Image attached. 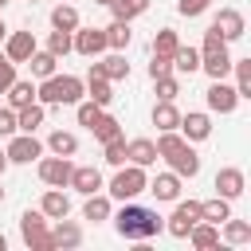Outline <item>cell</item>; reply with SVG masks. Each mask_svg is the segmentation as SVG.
<instances>
[{"label": "cell", "instance_id": "ac0fdd59", "mask_svg": "<svg viewBox=\"0 0 251 251\" xmlns=\"http://www.w3.org/2000/svg\"><path fill=\"white\" fill-rule=\"evenodd\" d=\"M75 192H82V196H90V192H98L102 188V173L94 169V165H78V169H71V180H67Z\"/></svg>", "mask_w": 251, "mask_h": 251}, {"label": "cell", "instance_id": "681fc988", "mask_svg": "<svg viewBox=\"0 0 251 251\" xmlns=\"http://www.w3.org/2000/svg\"><path fill=\"white\" fill-rule=\"evenodd\" d=\"M94 4H106V8H110V0H94Z\"/></svg>", "mask_w": 251, "mask_h": 251}, {"label": "cell", "instance_id": "4dcf8cb0", "mask_svg": "<svg viewBox=\"0 0 251 251\" xmlns=\"http://www.w3.org/2000/svg\"><path fill=\"white\" fill-rule=\"evenodd\" d=\"M51 24H55L59 31H75V27H78V12H75L67 0H59L55 12H51Z\"/></svg>", "mask_w": 251, "mask_h": 251}, {"label": "cell", "instance_id": "5bb4252c", "mask_svg": "<svg viewBox=\"0 0 251 251\" xmlns=\"http://www.w3.org/2000/svg\"><path fill=\"white\" fill-rule=\"evenodd\" d=\"M180 137L184 141H204L208 133H212V118L208 114H200V110H192V114H180Z\"/></svg>", "mask_w": 251, "mask_h": 251}, {"label": "cell", "instance_id": "b9f144b4", "mask_svg": "<svg viewBox=\"0 0 251 251\" xmlns=\"http://www.w3.org/2000/svg\"><path fill=\"white\" fill-rule=\"evenodd\" d=\"M165 75H173V59L153 55V63H149V78H165Z\"/></svg>", "mask_w": 251, "mask_h": 251}, {"label": "cell", "instance_id": "f35d334b", "mask_svg": "<svg viewBox=\"0 0 251 251\" xmlns=\"http://www.w3.org/2000/svg\"><path fill=\"white\" fill-rule=\"evenodd\" d=\"M106 145V161L110 165H126V137L118 133V137H110V141H102Z\"/></svg>", "mask_w": 251, "mask_h": 251}, {"label": "cell", "instance_id": "f5cc1de1", "mask_svg": "<svg viewBox=\"0 0 251 251\" xmlns=\"http://www.w3.org/2000/svg\"><path fill=\"white\" fill-rule=\"evenodd\" d=\"M31 4H35V0H31Z\"/></svg>", "mask_w": 251, "mask_h": 251}, {"label": "cell", "instance_id": "8d00e7d4", "mask_svg": "<svg viewBox=\"0 0 251 251\" xmlns=\"http://www.w3.org/2000/svg\"><path fill=\"white\" fill-rule=\"evenodd\" d=\"M224 239L227 243H251V224L247 220H224Z\"/></svg>", "mask_w": 251, "mask_h": 251}, {"label": "cell", "instance_id": "ab89813d", "mask_svg": "<svg viewBox=\"0 0 251 251\" xmlns=\"http://www.w3.org/2000/svg\"><path fill=\"white\" fill-rule=\"evenodd\" d=\"M75 106H78V126H86V129H90V126H94V118L102 114V106H98V102H90V98H86V102H75Z\"/></svg>", "mask_w": 251, "mask_h": 251}, {"label": "cell", "instance_id": "5b68a950", "mask_svg": "<svg viewBox=\"0 0 251 251\" xmlns=\"http://www.w3.org/2000/svg\"><path fill=\"white\" fill-rule=\"evenodd\" d=\"M200 220V200H180L176 196V212L169 216V224H165V231L173 235V239H184L188 235V227Z\"/></svg>", "mask_w": 251, "mask_h": 251}, {"label": "cell", "instance_id": "52a82bcc", "mask_svg": "<svg viewBox=\"0 0 251 251\" xmlns=\"http://www.w3.org/2000/svg\"><path fill=\"white\" fill-rule=\"evenodd\" d=\"M8 165L16 161V165H31L35 157H43V145H39V137L35 133H12V141H8Z\"/></svg>", "mask_w": 251, "mask_h": 251}, {"label": "cell", "instance_id": "6da1fadb", "mask_svg": "<svg viewBox=\"0 0 251 251\" xmlns=\"http://www.w3.org/2000/svg\"><path fill=\"white\" fill-rule=\"evenodd\" d=\"M114 227H118V235H122V239H137V243H145V239L161 235V227H165V224H161V216H157L153 208L126 200V208L114 216Z\"/></svg>", "mask_w": 251, "mask_h": 251}, {"label": "cell", "instance_id": "f546056e", "mask_svg": "<svg viewBox=\"0 0 251 251\" xmlns=\"http://www.w3.org/2000/svg\"><path fill=\"white\" fill-rule=\"evenodd\" d=\"M149 8V0H110V12H114V20H137L141 12Z\"/></svg>", "mask_w": 251, "mask_h": 251}, {"label": "cell", "instance_id": "d4e9b609", "mask_svg": "<svg viewBox=\"0 0 251 251\" xmlns=\"http://www.w3.org/2000/svg\"><path fill=\"white\" fill-rule=\"evenodd\" d=\"M153 126H157V129H176V126H180V110H176L169 98H161V102L153 106Z\"/></svg>", "mask_w": 251, "mask_h": 251}, {"label": "cell", "instance_id": "277c9868", "mask_svg": "<svg viewBox=\"0 0 251 251\" xmlns=\"http://www.w3.org/2000/svg\"><path fill=\"white\" fill-rule=\"evenodd\" d=\"M145 184H149V176H145V169L141 165H118V173H114V180H110V196L114 200H137L141 192H145Z\"/></svg>", "mask_w": 251, "mask_h": 251}, {"label": "cell", "instance_id": "83f0119b", "mask_svg": "<svg viewBox=\"0 0 251 251\" xmlns=\"http://www.w3.org/2000/svg\"><path fill=\"white\" fill-rule=\"evenodd\" d=\"M39 126H43V106H35V102H31V106L16 110V129H20V133H35Z\"/></svg>", "mask_w": 251, "mask_h": 251}, {"label": "cell", "instance_id": "74e56055", "mask_svg": "<svg viewBox=\"0 0 251 251\" xmlns=\"http://www.w3.org/2000/svg\"><path fill=\"white\" fill-rule=\"evenodd\" d=\"M47 51H51L55 59H63V55L71 51V31H59V27H55V31H51V39H47Z\"/></svg>", "mask_w": 251, "mask_h": 251}, {"label": "cell", "instance_id": "d6986e66", "mask_svg": "<svg viewBox=\"0 0 251 251\" xmlns=\"http://www.w3.org/2000/svg\"><path fill=\"white\" fill-rule=\"evenodd\" d=\"M39 212H43L47 220H63V216L71 212V196H67L63 188H47L43 200H39Z\"/></svg>", "mask_w": 251, "mask_h": 251}, {"label": "cell", "instance_id": "7a4b0ae2", "mask_svg": "<svg viewBox=\"0 0 251 251\" xmlns=\"http://www.w3.org/2000/svg\"><path fill=\"white\" fill-rule=\"evenodd\" d=\"M82 94H86L82 78H75V75H51L35 86V98L43 106H75V102H82Z\"/></svg>", "mask_w": 251, "mask_h": 251}, {"label": "cell", "instance_id": "4316f807", "mask_svg": "<svg viewBox=\"0 0 251 251\" xmlns=\"http://www.w3.org/2000/svg\"><path fill=\"white\" fill-rule=\"evenodd\" d=\"M106 31V47H114V51H126L129 47V39H133V31H129V24L126 20H114L110 27H102Z\"/></svg>", "mask_w": 251, "mask_h": 251}, {"label": "cell", "instance_id": "e0dca14e", "mask_svg": "<svg viewBox=\"0 0 251 251\" xmlns=\"http://www.w3.org/2000/svg\"><path fill=\"white\" fill-rule=\"evenodd\" d=\"M165 161L173 165V173H176V176H196V173H200V157H196V149H192L188 141H184L176 153H169Z\"/></svg>", "mask_w": 251, "mask_h": 251}, {"label": "cell", "instance_id": "ee69618b", "mask_svg": "<svg viewBox=\"0 0 251 251\" xmlns=\"http://www.w3.org/2000/svg\"><path fill=\"white\" fill-rule=\"evenodd\" d=\"M12 82H16V63H12L8 55H4V59H0V94H4V90H8Z\"/></svg>", "mask_w": 251, "mask_h": 251}, {"label": "cell", "instance_id": "c3c4849f", "mask_svg": "<svg viewBox=\"0 0 251 251\" xmlns=\"http://www.w3.org/2000/svg\"><path fill=\"white\" fill-rule=\"evenodd\" d=\"M4 247H8V239H4V231H0V251H4Z\"/></svg>", "mask_w": 251, "mask_h": 251}, {"label": "cell", "instance_id": "2e32d148", "mask_svg": "<svg viewBox=\"0 0 251 251\" xmlns=\"http://www.w3.org/2000/svg\"><path fill=\"white\" fill-rule=\"evenodd\" d=\"M31 51H35V35H31V31H12V35L4 39V55H8L12 63H27Z\"/></svg>", "mask_w": 251, "mask_h": 251}, {"label": "cell", "instance_id": "8fae6325", "mask_svg": "<svg viewBox=\"0 0 251 251\" xmlns=\"http://www.w3.org/2000/svg\"><path fill=\"white\" fill-rule=\"evenodd\" d=\"M204 94H208V110H216V114H231V110L239 106L235 86H227L224 78H212V86H208Z\"/></svg>", "mask_w": 251, "mask_h": 251}, {"label": "cell", "instance_id": "9a60e30c", "mask_svg": "<svg viewBox=\"0 0 251 251\" xmlns=\"http://www.w3.org/2000/svg\"><path fill=\"white\" fill-rule=\"evenodd\" d=\"M82 243V227L75 220H55V231H47V247H78Z\"/></svg>", "mask_w": 251, "mask_h": 251}, {"label": "cell", "instance_id": "7402d4cb", "mask_svg": "<svg viewBox=\"0 0 251 251\" xmlns=\"http://www.w3.org/2000/svg\"><path fill=\"white\" fill-rule=\"evenodd\" d=\"M4 94H8V106H12V110H24V106H31V102H35V82L16 78V82H12Z\"/></svg>", "mask_w": 251, "mask_h": 251}, {"label": "cell", "instance_id": "d6a6232c", "mask_svg": "<svg viewBox=\"0 0 251 251\" xmlns=\"http://www.w3.org/2000/svg\"><path fill=\"white\" fill-rule=\"evenodd\" d=\"M231 71H235V94L251 98V59H231Z\"/></svg>", "mask_w": 251, "mask_h": 251}, {"label": "cell", "instance_id": "7c38bea8", "mask_svg": "<svg viewBox=\"0 0 251 251\" xmlns=\"http://www.w3.org/2000/svg\"><path fill=\"white\" fill-rule=\"evenodd\" d=\"M243 188H247V176H243V169L227 165V169H220V173H216V196H224V200H235V196H243Z\"/></svg>", "mask_w": 251, "mask_h": 251}, {"label": "cell", "instance_id": "3957f363", "mask_svg": "<svg viewBox=\"0 0 251 251\" xmlns=\"http://www.w3.org/2000/svg\"><path fill=\"white\" fill-rule=\"evenodd\" d=\"M200 67L208 71V78H224L227 71H231V55H227V39L216 31V27H208L204 31V47H200Z\"/></svg>", "mask_w": 251, "mask_h": 251}, {"label": "cell", "instance_id": "60d3db41", "mask_svg": "<svg viewBox=\"0 0 251 251\" xmlns=\"http://www.w3.org/2000/svg\"><path fill=\"white\" fill-rule=\"evenodd\" d=\"M153 82H157V94H161V98H169V102L180 94V82H176L173 75H165V78H153Z\"/></svg>", "mask_w": 251, "mask_h": 251}, {"label": "cell", "instance_id": "30bf717a", "mask_svg": "<svg viewBox=\"0 0 251 251\" xmlns=\"http://www.w3.org/2000/svg\"><path fill=\"white\" fill-rule=\"evenodd\" d=\"M82 90H86V98L90 102H98L102 110L114 102V90H110V78L98 71V63H90V71H86V82H82Z\"/></svg>", "mask_w": 251, "mask_h": 251}, {"label": "cell", "instance_id": "9c48e42d", "mask_svg": "<svg viewBox=\"0 0 251 251\" xmlns=\"http://www.w3.org/2000/svg\"><path fill=\"white\" fill-rule=\"evenodd\" d=\"M71 169H75L71 157H43V161H39V180L51 184V188H67Z\"/></svg>", "mask_w": 251, "mask_h": 251}, {"label": "cell", "instance_id": "1f68e13d", "mask_svg": "<svg viewBox=\"0 0 251 251\" xmlns=\"http://www.w3.org/2000/svg\"><path fill=\"white\" fill-rule=\"evenodd\" d=\"M27 63H31V75H35V78H51V75H55V67H59V59H55L51 51H31V59H27Z\"/></svg>", "mask_w": 251, "mask_h": 251}, {"label": "cell", "instance_id": "f1b7e54d", "mask_svg": "<svg viewBox=\"0 0 251 251\" xmlns=\"http://www.w3.org/2000/svg\"><path fill=\"white\" fill-rule=\"evenodd\" d=\"M173 67H176L180 75H192V71H200V51H196V47H184V43H180V47L173 51Z\"/></svg>", "mask_w": 251, "mask_h": 251}, {"label": "cell", "instance_id": "484cf974", "mask_svg": "<svg viewBox=\"0 0 251 251\" xmlns=\"http://www.w3.org/2000/svg\"><path fill=\"white\" fill-rule=\"evenodd\" d=\"M82 220H90V224H102V220H110V196H98V192H90V196H86V204H82Z\"/></svg>", "mask_w": 251, "mask_h": 251}, {"label": "cell", "instance_id": "f6af8a7d", "mask_svg": "<svg viewBox=\"0 0 251 251\" xmlns=\"http://www.w3.org/2000/svg\"><path fill=\"white\" fill-rule=\"evenodd\" d=\"M16 133V110L8 106V110H0V137H12Z\"/></svg>", "mask_w": 251, "mask_h": 251}, {"label": "cell", "instance_id": "7dc6e473", "mask_svg": "<svg viewBox=\"0 0 251 251\" xmlns=\"http://www.w3.org/2000/svg\"><path fill=\"white\" fill-rule=\"evenodd\" d=\"M4 39H8V27H4V20H0V43H4Z\"/></svg>", "mask_w": 251, "mask_h": 251}, {"label": "cell", "instance_id": "4fadbf2b", "mask_svg": "<svg viewBox=\"0 0 251 251\" xmlns=\"http://www.w3.org/2000/svg\"><path fill=\"white\" fill-rule=\"evenodd\" d=\"M212 27L231 43V39H243V31H247V24H243V12H235V8H220L216 12V20H212Z\"/></svg>", "mask_w": 251, "mask_h": 251}, {"label": "cell", "instance_id": "816d5d0a", "mask_svg": "<svg viewBox=\"0 0 251 251\" xmlns=\"http://www.w3.org/2000/svg\"><path fill=\"white\" fill-rule=\"evenodd\" d=\"M4 4H8V0H0V8H4Z\"/></svg>", "mask_w": 251, "mask_h": 251}, {"label": "cell", "instance_id": "44dd1931", "mask_svg": "<svg viewBox=\"0 0 251 251\" xmlns=\"http://www.w3.org/2000/svg\"><path fill=\"white\" fill-rule=\"evenodd\" d=\"M145 192H153L157 200H176L180 196V176L176 173H161V176H153L145 184Z\"/></svg>", "mask_w": 251, "mask_h": 251}, {"label": "cell", "instance_id": "e575fe53", "mask_svg": "<svg viewBox=\"0 0 251 251\" xmlns=\"http://www.w3.org/2000/svg\"><path fill=\"white\" fill-rule=\"evenodd\" d=\"M180 47V39H176V31L173 27H161L157 35H153V55H165V59H173V51Z\"/></svg>", "mask_w": 251, "mask_h": 251}, {"label": "cell", "instance_id": "bcb514c9", "mask_svg": "<svg viewBox=\"0 0 251 251\" xmlns=\"http://www.w3.org/2000/svg\"><path fill=\"white\" fill-rule=\"evenodd\" d=\"M4 169H8V153L0 149V173H4Z\"/></svg>", "mask_w": 251, "mask_h": 251}, {"label": "cell", "instance_id": "d590c367", "mask_svg": "<svg viewBox=\"0 0 251 251\" xmlns=\"http://www.w3.org/2000/svg\"><path fill=\"white\" fill-rule=\"evenodd\" d=\"M98 71H102L110 82L129 78V63H126V55H110V59H102V63H98Z\"/></svg>", "mask_w": 251, "mask_h": 251}, {"label": "cell", "instance_id": "836d02e7", "mask_svg": "<svg viewBox=\"0 0 251 251\" xmlns=\"http://www.w3.org/2000/svg\"><path fill=\"white\" fill-rule=\"evenodd\" d=\"M90 133H94L98 141H110V137H118V133H122V126H118V118H114V114H106V110H102V114L94 118Z\"/></svg>", "mask_w": 251, "mask_h": 251}, {"label": "cell", "instance_id": "ffe728a7", "mask_svg": "<svg viewBox=\"0 0 251 251\" xmlns=\"http://www.w3.org/2000/svg\"><path fill=\"white\" fill-rule=\"evenodd\" d=\"M126 161H133V165H153L157 161V145L149 141V137H133V141H126Z\"/></svg>", "mask_w": 251, "mask_h": 251}, {"label": "cell", "instance_id": "8992f818", "mask_svg": "<svg viewBox=\"0 0 251 251\" xmlns=\"http://www.w3.org/2000/svg\"><path fill=\"white\" fill-rule=\"evenodd\" d=\"M20 235H24V243L27 247H35V251H47V216L35 208H27L24 216H20Z\"/></svg>", "mask_w": 251, "mask_h": 251}, {"label": "cell", "instance_id": "ba28073f", "mask_svg": "<svg viewBox=\"0 0 251 251\" xmlns=\"http://www.w3.org/2000/svg\"><path fill=\"white\" fill-rule=\"evenodd\" d=\"M71 51H78V55H86V59L102 55V51H106V31H102V27H75V31H71Z\"/></svg>", "mask_w": 251, "mask_h": 251}, {"label": "cell", "instance_id": "7bdbcfd3", "mask_svg": "<svg viewBox=\"0 0 251 251\" xmlns=\"http://www.w3.org/2000/svg\"><path fill=\"white\" fill-rule=\"evenodd\" d=\"M208 4H212V0H176V12L192 20V16H200V12L208 8Z\"/></svg>", "mask_w": 251, "mask_h": 251}, {"label": "cell", "instance_id": "f907efd6", "mask_svg": "<svg viewBox=\"0 0 251 251\" xmlns=\"http://www.w3.org/2000/svg\"><path fill=\"white\" fill-rule=\"evenodd\" d=\"M0 204H4V188H0Z\"/></svg>", "mask_w": 251, "mask_h": 251}, {"label": "cell", "instance_id": "cb8c5ba5", "mask_svg": "<svg viewBox=\"0 0 251 251\" xmlns=\"http://www.w3.org/2000/svg\"><path fill=\"white\" fill-rule=\"evenodd\" d=\"M231 216V200H224V196H216V200H200V220H208V224H224Z\"/></svg>", "mask_w": 251, "mask_h": 251}, {"label": "cell", "instance_id": "603a6c76", "mask_svg": "<svg viewBox=\"0 0 251 251\" xmlns=\"http://www.w3.org/2000/svg\"><path fill=\"white\" fill-rule=\"evenodd\" d=\"M47 149H51L55 157H75V153H78V137H75L71 129H55V133L47 137Z\"/></svg>", "mask_w": 251, "mask_h": 251}]
</instances>
